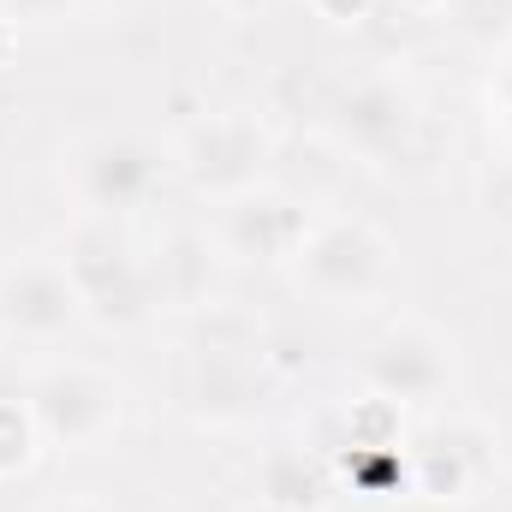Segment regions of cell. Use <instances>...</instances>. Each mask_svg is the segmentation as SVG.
Wrapping results in <instances>:
<instances>
[{
    "instance_id": "6da1fadb",
    "label": "cell",
    "mask_w": 512,
    "mask_h": 512,
    "mask_svg": "<svg viewBox=\"0 0 512 512\" xmlns=\"http://www.w3.org/2000/svg\"><path fill=\"white\" fill-rule=\"evenodd\" d=\"M66 280L84 304V322L102 328V334H131L143 328L161 304H155V280H149V256H137L120 221H96V215H78L66 245Z\"/></svg>"
},
{
    "instance_id": "7a4b0ae2",
    "label": "cell",
    "mask_w": 512,
    "mask_h": 512,
    "mask_svg": "<svg viewBox=\"0 0 512 512\" xmlns=\"http://www.w3.org/2000/svg\"><path fill=\"white\" fill-rule=\"evenodd\" d=\"M167 173H173V149L155 143L149 131H84L66 149V191L78 215H96V221H126L149 209Z\"/></svg>"
},
{
    "instance_id": "3957f363",
    "label": "cell",
    "mask_w": 512,
    "mask_h": 512,
    "mask_svg": "<svg viewBox=\"0 0 512 512\" xmlns=\"http://www.w3.org/2000/svg\"><path fill=\"white\" fill-rule=\"evenodd\" d=\"M30 417L42 429V447L54 453H96L126 423V382L84 358H54L30 370Z\"/></svg>"
},
{
    "instance_id": "277c9868",
    "label": "cell",
    "mask_w": 512,
    "mask_h": 512,
    "mask_svg": "<svg viewBox=\"0 0 512 512\" xmlns=\"http://www.w3.org/2000/svg\"><path fill=\"white\" fill-rule=\"evenodd\" d=\"M292 274L316 304H334V310L376 304L393 286V239L358 215H328L310 227L304 251L292 256Z\"/></svg>"
},
{
    "instance_id": "5b68a950",
    "label": "cell",
    "mask_w": 512,
    "mask_h": 512,
    "mask_svg": "<svg viewBox=\"0 0 512 512\" xmlns=\"http://www.w3.org/2000/svg\"><path fill=\"white\" fill-rule=\"evenodd\" d=\"M268 155H274V137L256 126V114L221 108V114H203L197 126L173 143V173L197 197L233 203V197H245V191L262 185Z\"/></svg>"
},
{
    "instance_id": "8992f818",
    "label": "cell",
    "mask_w": 512,
    "mask_h": 512,
    "mask_svg": "<svg viewBox=\"0 0 512 512\" xmlns=\"http://www.w3.org/2000/svg\"><path fill=\"white\" fill-rule=\"evenodd\" d=\"M328 137L346 149V155H358V161H399V155H411L417 149V131H423V108H417V96H411V84L405 78H393V72H364V78H352V84H340L334 96H328Z\"/></svg>"
},
{
    "instance_id": "52a82bcc",
    "label": "cell",
    "mask_w": 512,
    "mask_h": 512,
    "mask_svg": "<svg viewBox=\"0 0 512 512\" xmlns=\"http://www.w3.org/2000/svg\"><path fill=\"white\" fill-rule=\"evenodd\" d=\"M358 382L387 405H435L447 387L459 382V352L435 322H387L382 334L358 358Z\"/></svg>"
},
{
    "instance_id": "ba28073f",
    "label": "cell",
    "mask_w": 512,
    "mask_h": 512,
    "mask_svg": "<svg viewBox=\"0 0 512 512\" xmlns=\"http://www.w3.org/2000/svg\"><path fill=\"white\" fill-rule=\"evenodd\" d=\"M78 328H90V322H84V304H78L60 256H18L0 268V334L12 346L54 352Z\"/></svg>"
},
{
    "instance_id": "9c48e42d",
    "label": "cell",
    "mask_w": 512,
    "mask_h": 512,
    "mask_svg": "<svg viewBox=\"0 0 512 512\" xmlns=\"http://www.w3.org/2000/svg\"><path fill=\"white\" fill-rule=\"evenodd\" d=\"M268 399V370H262V346L256 340H221L209 334L191 364H185V411L197 423L215 429H239L251 423Z\"/></svg>"
},
{
    "instance_id": "30bf717a",
    "label": "cell",
    "mask_w": 512,
    "mask_h": 512,
    "mask_svg": "<svg viewBox=\"0 0 512 512\" xmlns=\"http://www.w3.org/2000/svg\"><path fill=\"white\" fill-rule=\"evenodd\" d=\"M310 209L286 191H268L256 185L245 197L221 203L215 215V251L233 256V262H256V268H292V256L304 251L310 239Z\"/></svg>"
},
{
    "instance_id": "8fae6325",
    "label": "cell",
    "mask_w": 512,
    "mask_h": 512,
    "mask_svg": "<svg viewBox=\"0 0 512 512\" xmlns=\"http://www.w3.org/2000/svg\"><path fill=\"white\" fill-rule=\"evenodd\" d=\"M483 477H489V453L459 423H447L429 447H417V465H411V489L429 501H471Z\"/></svg>"
},
{
    "instance_id": "7c38bea8",
    "label": "cell",
    "mask_w": 512,
    "mask_h": 512,
    "mask_svg": "<svg viewBox=\"0 0 512 512\" xmlns=\"http://www.w3.org/2000/svg\"><path fill=\"white\" fill-rule=\"evenodd\" d=\"M209 256H221L197 233H173L161 251L149 256V280H155V304L173 310H197L209 298Z\"/></svg>"
},
{
    "instance_id": "4fadbf2b",
    "label": "cell",
    "mask_w": 512,
    "mask_h": 512,
    "mask_svg": "<svg viewBox=\"0 0 512 512\" xmlns=\"http://www.w3.org/2000/svg\"><path fill=\"white\" fill-rule=\"evenodd\" d=\"M328 489V471H322V459H310L304 447H268L262 459H256V495L268 501L274 512H304L316 495Z\"/></svg>"
},
{
    "instance_id": "5bb4252c",
    "label": "cell",
    "mask_w": 512,
    "mask_h": 512,
    "mask_svg": "<svg viewBox=\"0 0 512 512\" xmlns=\"http://www.w3.org/2000/svg\"><path fill=\"white\" fill-rule=\"evenodd\" d=\"M42 453V429L30 417V393H0V483L24 477Z\"/></svg>"
},
{
    "instance_id": "9a60e30c",
    "label": "cell",
    "mask_w": 512,
    "mask_h": 512,
    "mask_svg": "<svg viewBox=\"0 0 512 512\" xmlns=\"http://www.w3.org/2000/svg\"><path fill=\"white\" fill-rule=\"evenodd\" d=\"M78 12L84 0H0V18L18 30H54V24H72Z\"/></svg>"
},
{
    "instance_id": "2e32d148",
    "label": "cell",
    "mask_w": 512,
    "mask_h": 512,
    "mask_svg": "<svg viewBox=\"0 0 512 512\" xmlns=\"http://www.w3.org/2000/svg\"><path fill=\"white\" fill-rule=\"evenodd\" d=\"M310 12H316L322 24H340V30H346V24H364V18L376 12V0H310Z\"/></svg>"
},
{
    "instance_id": "e0dca14e",
    "label": "cell",
    "mask_w": 512,
    "mask_h": 512,
    "mask_svg": "<svg viewBox=\"0 0 512 512\" xmlns=\"http://www.w3.org/2000/svg\"><path fill=\"white\" fill-rule=\"evenodd\" d=\"M42 512H114L108 501H96V495H66V501H48Z\"/></svg>"
},
{
    "instance_id": "ac0fdd59",
    "label": "cell",
    "mask_w": 512,
    "mask_h": 512,
    "mask_svg": "<svg viewBox=\"0 0 512 512\" xmlns=\"http://www.w3.org/2000/svg\"><path fill=\"white\" fill-rule=\"evenodd\" d=\"M12 60H18V24H6V18H0V72H6Z\"/></svg>"
},
{
    "instance_id": "d6986e66",
    "label": "cell",
    "mask_w": 512,
    "mask_h": 512,
    "mask_svg": "<svg viewBox=\"0 0 512 512\" xmlns=\"http://www.w3.org/2000/svg\"><path fill=\"white\" fill-rule=\"evenodd\" d=\"M215 6H221V12H233V18H245V12H262L268 0H215Z\"/></svg>"
},
{
    "instance_id": "ffe728a7",
    "label": "cell",
    "mask_w": 512,
    "mask_h": 512,
    "mask_svg": "<svg viewBox=\"0 0 512 512\" xmlns=\"http://www.w3.org/2000/svg\"><path fill=\"white\" fill-rule=\"evenodd\" d=\"M84 6H96V12H137V6H149V0H84Z\"/></svg>"
},
{
    "instance_id": "44dd1931",
    "label": "cell",
    "mask_w": 512,
    "mask_h": 512,
    "mask_svg": "<svg viewBox=\"0 0 512 512\" xmlns=\"http://www.w3.org/2000/svg\"><path fill=\"white\" fill-rule=\"evenodd\" d=\"M399 6H405V12H417V18H429V12H441L447 0H399Z\"/></svg>"
},
{
    "instance_id": "7402d4cb",
    "label": "cell",
    "mask_w": 512,
    "mask_h": 512,
    "mask_svg": "<svg viewBox=\"0 0 512 512\" xmlns=\"http://www.w3.org/2000/svg\"><path fill=\"white\" fill-rule=\"evenodd\" d=\"M334 512H364V507H334Z\"/></svg>"
}]
</instances>
